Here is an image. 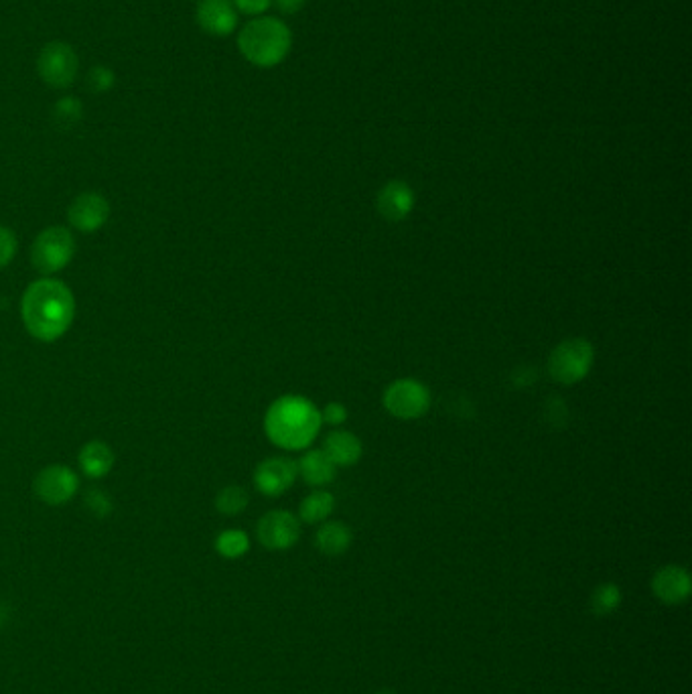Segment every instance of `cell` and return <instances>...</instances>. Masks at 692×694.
<instances>
[{"instance_id": "obj_1", "label": "cell", "mask_w": 692, "mask_h": 694, "mask_svg": "<svg viewBox=\"0 0 692 694\" xmlns=\"http://www.w3.org/2000/svg\"><path fill=\"white\" fill-rule=\"evenodd\" d=\"M21 317L31 337L53 343L72 327L76 297L63 281L45 276L27 287L21 301Z\"/></svg>"}, {"instance_id": "obj_2", "label": "cell", "mask_w": 692, "mask_h": 694, "mask_svg": "<svg viewBox=\"0 0 692 694\" xmlns=\"http://www.w3.org/2000/svg\"><path fill=\"white\" fill-rule=\"evenodd\" d=\"M321 410L301 394L276 398L264 414V433L281 449H307L321 431Z\"/></svg>"}, {"instance_id": "obj_3", "label": "cell", "mask_w": 692, "mask_h": 694, "mask_svg": "<svg viewBox=\"0 0 692 694\" xmlns=\"http://www.w3.org/2000/svg\"><path fill=\"white\" fill-rule=\"evenodd\" d=\"M291 29L276 17H254L238 33V49L256 67H276L291 53Z\"/></svg>"}, {"instance_id": "obj_4", "label": "cell", "mask_w": 692, "mask_h": 694, "mask_svg": "<svg viewBox=\"0 0 692 694\" xmlns=\"http://www.w3.org/2000/svg\"><path fill=\"white\" fill-rule=\"evenodd\" d=\"M595 362V347L585 337H571L561 341L548 358V372L552 380L573 386L585 380Z\"/></svg>"}, {"instance_id": "obj_5", "label": "cell", "mask_w": 692, "mask_h": 694, "mask_svg": "<svg viewBox=\"0 0 692 694\" xmlns=\"http://www.w3.org/2000/svg\"><path fill=\"white\" fill-rule=\"evenodd\" d=\"M76 238L63 226H49L41 230L31 248L33 268L43 276L61 272L76 256Z\"/></svg>"}, {"instance_id": "obj_6", "label": "cell", "mask_w": 692, "mask_h": 694, "mask_svg": "<svg viewBox=\"0 0 692 694\" xmlns=\"http://www.w3.org/2000/svg\"><path fill=\"white\" fill-rule=\"evenodd\" d=\"M80 72V57L74 47L63 41L47 43L37 57V74L49 88L65 90L72 86Z\"/></svg>"}, {"instance_id": "obj_7", "label": "cell", "mask_w": 692, "mask_h": 694, "mask_svg": "<svg viewBox=\"0 0 692 694\" xmlns=\"http://www.w3.org/2000/svg\"><path fill=\"white\" fill-rule=\"evenodd\" d=\"M382 404L394 419L417 421L423 419L431 408V392L419 380L400 378L384 390Z\"/></svg>"}, {"instance_id": "obj_8", "label": "cell", "mask_w": 692, "mask_h": 694, "mask_svg": "<svg viewBox=\"0 0 692 694\" xmlns=\"http://www.w3.org/2000/svg\"><path fill=\"white\" fill-rule=\"evenodd\" d=\"M33 492L47 506H63L72 502L80 492V475L61 463L47 465L35 475Z\"/></svg>"}, {"instance_id": "obj_9", "label": "cell", "mask_w": 692, "mask_h": 694, "mask_svg": "<svg viewBox=\"0 0 692 694\" xmlns=\"http://www.w3.org/2000/svg\"><path fill=\"white\" fill-rule=\"evenodd\" d=\"M256 536L268 550H289L301 536V522L287 510H272L258 520Z\"/></svg>"}, {"instance_id": "obj_10", "label": "cell", "mask_w": 692, "mask_h": 694, "mask_svg": "<svg viewBox=\"0 0 692 694\" xmlns=\"http://www.w3.org/2000/svg\"><path fill=\"white\" fill-rule=\"evenodd\" d=\"M110 201L98 191L80 193L67 207V220L74 230L94 234L110 220Z\"/></svg>"}, {"instance_id": "obj_11", "label": "cell", "mask_w": 692, "mask_h": 694, "mask_svg": "<svg viewBox=\"0 0 692 694\" xmlns=\"http://www.w3.org/2000/svg\"><path fill=\"white\" fill-rule=\"evenodd\" d=\"M297 475L299 469L293 459L270 457L258 463V467L254 469V485L260 494L268 498H279L293 488Z\"/></svg>"}, {"instance_id": "obj_12", "label": "cell", "mask_w": 692, "mask_h": 694, "mask_svg": "<svg viewBox=\"0 0 692 694\" xmlns=\"http://www.w3.org/2000/svg\"><path fill=\"white\" fill-rule=\"evenodd\" d=\"M197 25L214 37H228L238 27V11L232 0H199Z\"/></svg>"}, {"instance_id": "obj_13", "label": "cell", "mask_w": 692, "mask_h": 694, "mask_svg": "<svg viewBox=\"0 0 692 694\" xmlns=\"http://www.w3.org/2000/svg\"><path fill=\"white\" fill-rule=\"evenodd\" d=\"M378 214L386 222H402L406 220L414 210V191L404 181H388L376 197Z\"/></svg>"}, {"instance_id": "obj_14", "label": "cell", "mask_w": 692, "mask_h": 694, "mask_svg": "<svg viewBox=\"0 0 692 694\" xmlns=\"http://www.w3.org/2000/svg\"><path fill=\"white\" fill-rule=\"evenodd\" d=\"M654 595L666 605H680L690 597L692 579L686 569L668 565L660 569L652 579Z\"/></svg>"}, {"instance_id": "obj_15", "label": "cell", "mask_w": 692, "mask_h": 694, "mask_svg": "<svg viewBox=\"0 0 692 694\" xmlns=\"http://www.w3.org/2000/svg\"><path fill=\"white\" fill-rule=\"evenodd\" d=\"M323 451L335 463V467H352L362 459L364 447L354 433L335 429L327 435Z\"/></svg>"}, {"instance_id": "obj_16", "label": "cell", "mask_w": 692, "mask_h": 694, "mask_svg": "<svg viewBox=\"0 0 692 694\" xmlns=\"http://www.w3.org/2000/svg\"><path fill=\"white\" fill-rule=\"evenodd\" d=\"M78 463L88 479H102L114 469L116 455L108 443L90 441L80 449Z\"/></svg>"}, {"instance_id": "obj_17", "label": "cell", "mask_w": 692, "mask_h": 694, "mask_svg": "<svg viewBox=\"0 0 692 694\" xmlns=\"http://www.w3.org/2000/svg\"><path fill=\"white\" fill-rule=\"evenodd\" d=\"M299 475L305 479V483L315 485V488H321V485H327L335 479L337 467L335 463L325 455L323 449H313L307 451L299 463H297Z\"/></svg>"}, {"instance_id": "obj_18", "label": "cell", "mask_w": 692, "mask_h": 694, "mask_svg": "<svg viewBox=\"0 0 692 694\" xmlns=\"http://www.w3.org/2000/svg\"><path fill=\"white\" fill-rule=\"evenodd\" d=\"M354 534L343 522H327L315 534V546L327 557H339L352 546Z\"/></svg>"}, {"instance_id": "obj_19", "label": "cell", "mask_w": 692, "mask_h": 694, "mask_svg": "<svg viewBox=\"0 0 692 694\" xmlns=\"http://www.w3.org/2000/svg\"><path fill=\"white\" fill-rule=\"evenodd\" d=\"M214 548L220 557H224L228 561H236V559H242L244 554L250 550V538L244 530L230 528V530H224L216 536Z\"/></svg>"}, {"instance_id": "obj_20", "label": "cell", "mask_w": 692, "mask_h": 694, "mask_svg": "<svg viewBox=\"0 0 692 694\" xmlns=\"http://www.w3.org/2000/svg\"><path fill=\"white\" fill-rule=\"evenodd\" d=\"M333 508H335V498L325 490H317L301 502L299 516L307 524H319L333 512Z\"/></svg>"}, {"instance_id": "obj_21", "label": "cell", "mask_w": 692, "mask_h": 694, "mask_svg": "<svg viewBox=\"0 0 692 694\" xmlns=\"http://www.w3.org/2000/svg\"><path fill=\"white\" fill-rule=\"evenodd\" d=\"M250 504L248 492L242 485H226L216 496V510L222 516H240Z\"/></svg>"}, {"instance_id": "obj_22", "label": "cell", "mask_w": 692, "mask_h": 694, "mask_svg": "<svg viewBox=\"0 0 692 694\" xmlns=\"http://www.w3.org/2000/svg\"><path fill=\"white\" fill-rule=\"evenodd\" d=\"M84 118V104L74 96H65L53 106V120L59 128H74Z\"/></svg>"}, {"instance_id": "obj_23", "label": "cell", "mask_w": 692, "mask_h": 694, "mask_svg": "<svg viewBox=\"0 0 692 694\" xmlns=\"http://www.w3.org/2000/svg\"><path fill=\"white\" fill-rule=\"evenodd\" d=\"M619 603H621V591L613 583L599 585L591 595V611L599 617L611 615L619 607Z\"/></svg>"}, {"instance_id": "obj_24", "label": "cell", "mask_w": 692, "mask_h": 694, "mask_svg": "<svg viewBox=\"0 0 692 694\" xmlns=\"http://www.w3.org/2000/svg\"><path fill=\"white\" fill-rule=\"evenodd\" d=\"M84 506L88 508V512L100 520L108 518L112 512H114V502L112 498L108 496V492L104 490H98V488H92L86 492L84 496Z\"/></svg>"}, {"instance_id": "obj_25", "label": "cell", "mask_w": 692, "mask_h": 694, "mask_svg": "<svg viewBox=\"0 0 692 694\" xmlns=\"http://www.w3.org/2000/svg\"><path fill=\"white\" fill-rule=\"evenodd\" d=\"M116 84V74L106 65H94L88 72V88L94 94H104L110 92Z\"/></svg>"}, {"instance_id": "obj_26", "label": "cell", "mask_w": 692, "mask_h": 694, "mask_svg": "<svg viewBox=\"0 0 692 694\" xmlns=\"http://www.w3.org/2000/svg\"><path fill=\"white\" fill-rule=\"evenodd\" d=\"M17 248H19L17 234L7 226H0V268H5L13 262Z\"/></svg>"}, {"instance_id": "obj_27", "label": "cell", "mask_w": 692, "mask_h": 694, "mask_svg": "<svg viewBox=\"0 0 692 694\" xmlns=\"http://www.w3.org/2000/svg\"><path fill=\"white\" fill-rule=\"evenodd\" d=\"M345 421H348V408H345L341 402H329L321 410V423H325V425L339 427Z\"/></svg>"}, {"instance_id": "obj_28", "label": "cell", "mask_w": 692, "mask_h": 694, "mask_svg": "<svg viewBox=\"0 0 692 694\" xmlns=\"http://www.w3.org/2000/svg\"><path fill=\"white\" fill-rule=\"evenodd\" d=\"M232 3L238 13H244L248 17H258L270 9L272 0H232Z\"/></svg>"}, {"instance_id": "obj_29", "label": "cell", "mask_w": 692, "mask_h": 694, "mask_svg": "<svg viewBox=\"0 0 692 694\" xmlns=\"http://www.w3.org/2000/svg\"><path fill=\"white\" fill-rule=\"evenodd\" d=\"M272 3L283 15H297L307 5V0H272Z\"/></svg>"}]
</instances>
